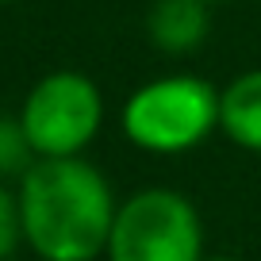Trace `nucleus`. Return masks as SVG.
Instances as JSON below:
<instances>
[{"mask_svg": "<svg viewBox=\"0 0 261 261\" xmlns=\"http://www.w3.org/2000/svg\"><path fill=\"white\" fill-rule=\"evenodd\" d=\"M108 261H204V219L177 188H142L119 200Z\"/></svg>", "mask_w": 261, "mask_h": 261, "instance_id": "nucleus-3", "label": "nucleus"}, {"mask_svg": "<svg viewBox=\"0 0 261 261\" xmlns=\"http://www.w3.org/2000/svg\"><path fill=\"white\" fill-rule=\"evenodd\" d=\"M0 4H16V0H0Z\"/></svg>", "mask_w": 261, "mask_h": 261, "instance_id": "nucleus-11", "label": "nucleus"}, {"mask_svg": "<svg viewBox=\"0 0 261 261\" xmlns=\"http://www.w3.org/2000/svg\"><path fill=\"white\" fill-rule=\"evenodd\" d=\"M204 261H242V257H230V253H207Z\"/></svg>", "mask_w": 261, "mask_h": 261, "instance_id": "nucleus-9", "label": "nucleus"}, {"mask_svg": "<svg viewBox=\"0 0 261 261\" xmlns=\"http://www.w3.org/2000/svg\"><path fill=\"white\" fill-rule=\"evenodd\" d=\"M16 196L23 246L39 261L104 257L119 200L89 158H39L19 177Z\"/></svg>", "mask_w": 261, "mask_h": 261, "instance_id": "nucleus-1", "label": "nucleus"}, {"mask_svg": "<svg viewBox=\"0 0 261 261\" xmlns=\"http://www.w3.org/2000/svg\"><path fill=\"white\" fill-rule=\"evenodd\" d=\"M212 35V4L204 0H154L146 12V39L165 58H188Z\"/></svg>", "mask_w": 261, "mask_h": 261, "instance_id": "nucleus-5", "label": "nucleus"}, {"mask_svg": "<svg viewBox=\"0 0 261 261\" xmlns=\"http://www.w3.org/2000/svg\"><path fill=\"white\" fill-rule=\"evenodd\" d=\"M119 123L127 142L142 154H192L219 130V89L196 73L154 77L127 96Z\"/></svg>", "mask_w": 261, "mask_h": 261, "instance_id": "nucleus-2", "label": "nucleus"}, {"mask_svg": "<svg viewBox=\"0 0 261 261\" xmlns=\"http://www.w3.org/2000/svg\"><path fill=\"white\" fill-rule=\"evenodd\" d=\"M204 4H212V8H215V4H227V0H204Z\"/></svg>", "mask_w": 261, "mask_h": 261, "instance_id": "nucleus-10", "label": "nucleus"}, {"mask_svg": "<svg viewBox=\"0 0 261 261\" xmlns=\"http://www.w3.org/2000/svg\"><path fill=\"white\" fill-rule=\"evenodd\" d=\"M35 162H39V158H35L31 142H27V135H23L19 115L16 119L0 115V180L4 177H23Z\"/></svg>", "mask_w": 261, "mask_h": 261, "instance_id": "nucleus-7", "label": "nucleus"}, {"mask_svg": "<svg viewBox=\"0 0 261 261\" xmlns=\"http://www.w3.org/2000/svg\"><path fill=\"white\" fill-rule=\"evenodd\" d=\"M219 135L246 154H261V69H246L219 89Z\"/></svg>", "mask_w": 261, "mask_h": 261, "instance_id": "nucleus-6", "label": "nucleus"}, {"mask_svg": "<svg viewBox=\"0 0 261 261\" xmlns=\"http://www.w3.org/2000/svg\"><path fill=\"white\" fill-rule=\"evenodd\" d=\"M19 123L35 158H85L104 127L100 85L77 69H54L23 96Z\"/></svg>", "mask_w": 261, "mask_h": 261, "instance_id": "nucleus-4", "label": "nucleus"}, {"mask_svg": "<svg viewBox=\"0 0 261 261\" xmlns=\"http://www.w3.org/2000/svg\"><path fill=\"white\" fill-rule=\"evenodd\" d=\"M23 246V219H19V196L0 180V261Z\"/></svg>", "mask_w": 261, "mask_h": 261, "instance_id": "nucleus-8", "label": "nucleus"}]
</instances>
